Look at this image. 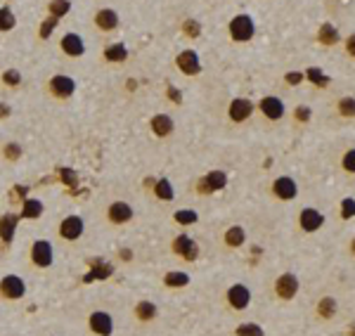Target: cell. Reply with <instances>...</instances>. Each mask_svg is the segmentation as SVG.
Segmentation results:
<instances>
[{
  "mask_svg": "<svg viewBox=\"0 0 355 336\" xmlns=\"http://www.w3.org/2000/svg\"><path fill=\"white\" fill-rule=\"evenodd\" d=\"M29 256H31V263L36 265V268L48 270L52 265V261H55V246L50 244L48 239H36L31 244Z\"/></svg>",
  "mask_w": 355,
  "mask_h": 336,
  "instance_id": "cell-1",
  "label": "cell"
},
{
  "mask_svg": "<svg viewBox=\"0 0 355 336\" xmlns=\"http://www.w3.org/2000/svg\"><path fill=\"white\" fill-rule=\"evenodd\" d=\"M227 29H230L232 41H237V43L251 41L253 33H256V24H253V19L249 14H237V17H232V22H230Z\"/></svg>",
  "mask_w": 355,
  "mask_h": 336,
  "instance_id": "cell-2",
  "label": "cell"
},
{
  "mask_svg": "<svg viewBox=\"0 0 355 336\" xmlns=\"http://www.w3.org/2000/svg\"><path fill=\"white\" fill-rule=\"evenodd\" d=\"M0 296L7 301H19L26 296V282L19 275H5L0 280Z\"/></svg>",
  "mask_w": 355,
  "mask_h": 336,
  "instance_id": "cell-3",
  "label": "cell"
},
{
  "mask_svg": "<svg viewBox=\"0 0 355 336\" xmlns=\"http://www.w3.org/2000/svg\"><path fill=\"white\" fill-rule=\"evenodd\" d=\"M171 249L175 256L185 258L187 263H194L196 258H199V246H196V242L190 237V234H177V237L173 239Z\"/></svg>",
  "mask_w": 355,
  "mask_h": 336,
  "instance_id": "cell-4",
  "label": "cell"
},
{
  "mask_svg": "<svg viewBox=\"0 0 355 336\" xmlns=\"http://www.w3.org/2000/svg\"><path fill=\"white\" fill-rule=\"evenodd\" d=\"M88 327L97 336H111L114 334V318L107 310H92L88 315Z\"/></svg>",
  "mask_w": 355,
  "mask_h": 336,
  "instance_id": "cell-5",
  "label": "cell"
},
{
  "mask_svg": "<svg viewBox=\"0 0 355 336\" xmlns=\"http://www.w3.org/2000/svg\"><path fill=\"white\" fill-rule=\"evenodd\" d=\"M83 230H86V223L81 215H67V218L60 223V237L64 242H76V239L83 237Z\"/></svg>",
  "mask_w": 355,
  "mask_h": 336,
  "instance_id": "cell-6",
  "label": "cell"
},
{
  "mask_svg": "<svg viewBox=\"0 0 355 336\" xmlns=\"http://www.w3.org/2000/svg\"><path fill=\"white\" fill-rule=\"evenodd\" d=\"M225 299L232 310H246V308L251 306V291H249L246 284H232V287L227 289Z\"/></svg>",
  "mask_w": 355,
  "mask_h": 336,
  "instance_id": "cell-7",
  "label": "cell"
},
{
  "mask_svg": "<svg viewBox=\"0 0 355 336\" xmlns=\"http://www.w3.org/2000/svg\"><path fill=\"white\" fill-rule=\"evenodd\" d=\"M275 293L282 301H291L299 293V277L294 272H284L275 280Z\"/></svg>",
  "mask_w": 355,
  "mask_h": 336,
  "instance_id": "cell-8",
  "label": "cell"
},
{
  "mask_svg": "<svg viewBox=\"0 0 355 336\" xmlns=\"http://www.w3.org/2000/svg\"><path fill=\"white\" fill-rule=\"evenodd\" d=\"M76 90V81L71 78V76H64V73H57V76H52L50 78V92L55 95V97L60 100H67L71 97Z\"/></svg>",
  "mask_w": 355,
  "mask_h": 336,
  "instance_id": "cell-9",
  "label": "cell"
},
{
  "mask_svg": "<svg viewBox=\"0 0 355 336\" xmlns=\"http://www.w3.org/2000/svg\"><path fill=\"white\" fill-rule=\"evenodd\" d=\"M227 185V175L223 171H208L199 180V194H211V192H221Z\"/></svg>",
  "mask_w": 355,
  "mask_h": 336,
  "instance_id": "cell-10",
  "label": "cell"
},
{
  "mask_svg": "<svg viewBox=\"0 0 355 336\" xmlns=\"http://www.w3.org/2000/svg\"><path fill=\"white\" fill-rule=\"evenodd\" d=\"M175 67L183 73H187V76H196V73L202 71V62H199V55H196L194 50H183L175 57Z\"/></svg>",
  "mask_w": 355,
  "mask_h": 336,
  "instance_id": "cell-11",
  "label": "cell"
},
{
  "mask_svg": "<svg viewBox=\"0 0 355 336\" xmlns=\"http://www.w3.org/2000/svg\"><path fill=\"white\" fill-rule=\"evenodd\" d=\"M272 192H275V196L277 199H282V202H291V199L299 194V185H296L294 177L282 175L272 183Z\"/></svg>",
  "mask_w": 355,
  "mask_h": 336,
  "instance_id": "cell-12",
  "label": "cell"
},
{
  "mask_svg": "<svg viewBox=\"0 0 355 336\" xmlns=\"http://www.w3.org/2000/svg\"><path fill=\"white\" fill-rule=\"evenodd\" d=\"M299 225L303 232H318L320 227L325 225V215L320 213L318 208H303L299 213Z\"/></svg>",
  "mask_w": 355,
  "mask_h": 336,
  "instance_id": "cell-13",
  "label": "cell"
},
{
  "mask_svg": "<svg viewBox=\"0 0 355 336\" xmlns=\"http://www.w3.org/2000/svg\"><path fill=\"white\" fill-rule=\"evenodd\" d=\"M19 220H22V218H19L17 213H3V215H0V242H3L5 246H10L14 242Z\"/></svg>",
  "mask_w": 355,
  "mask_h": 336,
  "instance_id": "cell-14",
  "label": "cell"
},
{
  "mask_svg": "<svg viewBox=\"0 0 355 336\" xmlns=\"http://www.w3.org/2000/svg\"><path fill=\"white\" fill-rule=\"evenodd\" d=\"M107 218H109V223H114V225H126V223L133 220V206L126 204V202L109 204V208H107Z\"/></svg>",
  "mask_w": 355,
  "mask_h": 336,
  "instance_id": "cell-15",
  "label": "cell"
},
{
  "mask_svg": "<svg viewBox=\"0 0 355 336\" xmlns=\"http://www.w3.org/2000/svg\"><path fill=\"white\" fill-rule=\"evenodd\" d=\"M227 114H230V118H232L234 123H242L246 121V118L253 114V102L246 97H237L230 102V109H227Z\"/></svg>",
  "mask_w": 355,
  "mask_h": 336,
  "instance_id": "cell-16",
  "label": "cell"
},
{
  "mask_svg": "<svg viewBox=\"0 0 355 336\" xmlns=\"http://www.w3.org/2000/svg\"><path fill=\"white\" fill-rule=\"evenodd\" d=\"M261 111H263V116L270 118V121H280L282 116H284V102H282L280 97H272V95H268V97L261 100Z\"/></svg>",
  "mask_w": 355,
  "mask_h": 336,
  "instance_id": "cell-17",
  "label": "cell"
},
{
  "mask_svg": "<svg viewBox=\"0 0 355 336\" xmlns=\"http://www.w3.org/2000/svg\"><path fill=\"white\" fill-rule=\"evenodd\" d=\"M62 50H64V55L69 57H81L86 52V43H83V38L78 33H67V36L62 38Z\"/></svg>",
  "mask_w": 355,
  "mask_h": 336,
  "instance_id": "cell-18",
  "label": "cell"
},
{
  "mask_svg": "<svg viewBox=\"0 0 355 336\" xmlns=\"http://www.w3.org/2000/svg\"><path fill=\"white\" fill-rule=\"evenodd\" d=\"M95 24H97L100 31H114L119 26V14L114 10H109V7H104V10H100L95 14Z\"/></svg>",
  "mask_w": 355,
  "mask_h": 336,
  "instance_id": "cell-19",
  "label": "cell"
},
{
  "mask_svg": "<svg viewBox=\"0 0 355 336\" xmlns=\"http://www.w3.org/2000/svg\"><path fill=\"white\" fill-rule=\"evenodd\" d=\"M43 211H45V206H43L41 199H24L19 218L22 220H38L41 215H43Z\"/></svg>",
  "mask_w": 355,
  "mask_h": 336,
  "instance_id": "cell-20",
  "label": "cell"
},
{
  "mask_svg": "<svg viewBox=\"0 0 355 336\" xmlns=\"http://www.w3.org/2000/svg\"><path fill=\"white\" fill-rule=\"evenodd\" d=\"M149 126H152L156 137H168V135L173 133V118L168 116V114H156V116L149 121Z\"/></svg>",
  "mask_w": 355,
  "mask_h": 336,
  "instance_id": "cell-21",
  "label": "cell"
},
{
  "mask_svg": "<svg viewBox=\"0 0 355 336\" xmlns=\"http://www.w3.org/2000/svg\"><path fill=\"white\" fill-rule=\"evenodd\" d=\"M223 242H225L230 249H239V246L246 242V232H244V227L242 225H232V227H227L225 234H223Z\"/></svg>",
  "mask_w": 355,
  "mask_h": 336,
  "instance_id": "cell-22",
  "label": "cell"
},
{
  "mask_svg": "<svg viewBox=\"0 0 355 336\" xmlns=\"http://www.w3.org/2000/svg\"><path fill=\"white\" fill-rule=\"evenodd\" d=\"M164 284L168 289H183L190 284V275L183 272V270H171V272H166L164 275Z\"/></svg>",
  "mask_w": 355,
  "mask_h": 336,
  "instance_id": "cell-23",
  "label": "cell"
},
{
  "mask_svg": "<svg viewBox=\"0 0 355 336\" xmlns=\"http://www.w3.org/2000/svg\"><path fill=\"white\" fill-rule=\"evenodd\" d=\"M318 41L322 45H337L341 41V36H339V31L334 24H322L318 31Z\"/></svg>",
  "mask_w": 355,
  "mask_h": 336,
  "instance_id": "cell-24",
  "label": "cell"
},
{
  "mask_svg": "<svg viewBox=\"0 0 355 336\" xmlns=\"http://www.w3.org/2000/svg\"><path fill=\"white\" fill-rule=\"evenodd\" d=\"M154 194L159 196L161 202H173V199H175V190H173L171 180H166V177H159V180L154 183Z\"/></svg>",
  "mask_w": 355,
  "mask_h": 336,
  "instance_id": "cell-25",
  "label": "cell"
},
{
  "mask_svg": "<svg viewBox=\"0 0 355 336\" xmlns=\"http://www.w3.org/2000/svg\"><path fill=\"white\" fill-rule=\"evenodd\" d=\"M156 306H154L152 301H140L137 306H135V318L140 320V322H152L156 318Z\"/></svg>",
  "mask_w": 355,
  "mask_h": 336,
  "instance_id": "cell-26",
  "label": "cell"
},
{
  "mask_svg": "<svg viewBox=\"0 0 355 336\" xmlns=\"http://www.w3.org/2000/svg\"><path fill=\"white\" fill-rule=\"evenodd\" d=\"M337 299H331V296H325V299L318 303V315L322 320H331L337 315Z\"/></svg>",
  "mask_w": 355,
  "mask_h": 336,
  "instance_id": "cell-27",
  "label": "cell"
},
{
  "mask_svg": "<svg viewBox=\"0 0 355 336\" xmlns=\"http://www.w3.org/2000/svg\"><path fill=\"white\" fill-rule=\"evenodd\" d=\"M126 57H128V48L123 43H114L104 50V60L107 62H126Z\"/></svg>",
  "mask_w": 355,
  "mask_h": 336,
  "instance_id": "cell-28",
  "label": "cell"
},
{
  "mask_svg": "<svg viewBox=\"0 0 355 336\" xmlns=\"http://www.w3.org/2000/svg\"><path fill=\"white\" fill-rule=\"evenodd\" d=\"M303 76L310 81L312 86H318V88H327V86H329V76H327L322 69H318V67L306 69V73H303Z\"/></svg>",
  "mask_w": 355,
  "mask_h": 336,
  "instance_id": "cell-29",
  "label": "cell"
},
{
  "mask_svg": "<svg viewBox=\"0 0 355 336\" xmlns=\"http://www.w3.org/2000/svg\"><path fill=\"white\" fill-rule=\"evenodd\" d=\"M48 10H50V17L62 19L69 10H71V3H69V0H52V3L48 5Z\"/></svg>",
  "mask_w": 355,
  "mask_h": 336,
  "instance_id": "cell-30",
  "label": "cell"
},
{
  "mask_svg": "<svg viewBox=\"0 0 355 336\" xmlns=\"http://www.w3.org/2000/svg\"><path fill=\"white\" fill-rule=\"evenodd\" d=\"M17 24V17L10 7H0V31H12Z\"/></svg>",
  "mask_w": 355,
  "mask_h": 336,
  "instance_id": "cell-31",
  "label": "cell"
},
{
  "mask_svg": "<svg viewBox=\"0 0 355 336\" xmlns=\"http://www.w3.org/2000/svg\"><path fill=\"white\" fill-rule=\"evenodd\" d=\"M234 334L237 336H265V331H263V327H258L253 322H244L234 329Z\"/></svg>",
  "mask_w": 355,
  "mask_h": 336,
  "instance_id": "cell-32",
  "label": "cell"
},
{
  "mask_svg": "<svg viewBox=\"0 0 355 336\" xmlns=\"http://www.w3.org/2000/svg\"><path fill=\"white\" fill-rule=\"evenodd\" d=\"M337 109H339V114H341V116L353 118L355 116V97H341L337 102Z\"/></svg>",
  "mask_w": 355,
  "mask_h": 336,
  "instance_id": "cell-33",
  "label": "cell"
},
{
  "mask_svg": "<svg viewBox=\"0 0 355 336\" xmlns=\"http://www.w3.org/2000/svg\"><path fill=\"white\" fill-rule=\"evenodd\" d=\"M175 223L177 225H194L196 220H199V215H196V211H190V208H185V211H175Z\"/></svg>",
  "mask_w": 355,
  "mask_h": 336,
  "instance_id": "cell-34",
  "label": "cell"
},
{
  "mask_svg": "<svg viewBox=\"0 0 355 336\" xmlns=\"http://www.w3.org/2000/svg\"><path fill=\"white\" fill-rule=\"evenodd\" d=\"M111 265L109 263H104V261H97V263H92V275H88V282L92 280V277H95V280H97V277H109L111 275Z\"/></svg>",
  "mask_w": 355,
  "mask_h": 336,
  "instance_id": "cell-35",
  "label": "cell"
},
{
  "mask_svg": "<svg viewBox=\"0 0 355 336\" xmlns=\"http://www.w3.org/2000/svg\"><path fill=\"white\" fill-rule=\"evenodd\" d=\"M355 215V199L353 196H346V199H343L341 202V218H353Z\"/></svg>",
  "mask_w": 355,
  "mask_h": 336,
  "instance_id": "cell-36",
  "label": "cell"
},
{
  "mask_svg": "<svg viewBox=\"0 0 355 336\" xmlns=\"http://www.w3.org/2000/svg\"><path fill=\"white\" fill-rule=\"evenodd\" d=\"M183 33L185 36H190V38H199V33H202V26L196 24L194 19H187L183 24Z\"/></svg>",
  "mask_w": 355,
  "mask_h": 336,
  "instance_id": "cell-37",
  "label": "cell"
},
{
  "mask_svg": "<svg viewBox=\"0 0 355 336\" xmlns=\"http://www.w3.org/2000/svg\"><path fill=\"white\" fill-rule=\"evenodd\" d=\"M57 24H60V19H57V17H50L48 22H43V24H41V38H43V41H48L50 33H52V29H55Z\"/></svg>",
  "mask_w": 355,
  "mask_h": 336,
  "instance_id": "cell-38",
  "label": "cell"
},
{
  "mask_svg": "<svg viewBox=\"0 0 355 336\" xmlns=\"http://www.w3.org/2000/svg\"><path fill=\"white\" fill-rule=\"evenodd\" d=\"M3 81H5L7 86H19V83H22V73H19L17 69H7V71L3 73Z\"/></svg>",
  "mask_w": 355,
  "mask_h": 336,
  "instance_id": "cell-39",
  "label": "cell"
},
{
  "mask_svg": "<svg viewBox=\"0 0 355 336\" xmlns=\"http://www.w3.org/2000/svg\"><path fill=\"white\" fill-rule=\"evenodd\" d=\"M343 171L346 173H355V149H348V152L343 154Z\"/></svg>",
  "mask_w": 355,
  "mask_h": 336,
  "instance_id": "cell-40",
  "label": "cell"
},
{
  "mask_svg": "<svg viewBox=\"0 0 355 336\" xmlns=\"http://www.w3.org/2000/svg\"><path fill=\"white\" fill-rule=\"evenodd\" d=\"M303 78H306V76H303L301 71H289L287 73V83H289V86H299Z\"/></svg>",
  "mask_w": 355,
  "mask_h": 336,
  "instance_id": "cell-41",
  "label": "cell"
},
{
  "mask_svg": "<svg viewBox=\"0 0 355 336\" xmlns=\"http://www.w3.org/2000/svg\"><path fill=\"white\" fill-rule=\"evenodd\" d=\"M310 118V107H296V121H308Z\"/></svg>",
  "mask_w": 355,
  "mask_h": 336,
  "instance_id": "cell-42",
  "label": "cell"
},
{
  "mask_svg": "<svg viewBox=\"0 0 355 336\" xmlns=\"http://www.w3.org/2000/svg\"><path fill=\"white\" fill-rule=\"evenodd\" d=\"M60 173H62V177H64V180H67V185H71V187H74V185L78 183V177H76L74 173L69 171V168H60Z\"/></svg>",
  "mask_w": 355,
  "mask_h": 336,
  "instance_id": "cell-43",
  "label": "cell"
},
{
  "mask_svg": "<svg viewBox=\"0 0 355 336\" xmlns=\"http://www.w3.org/2000/svg\"><path fill=\"white\" fill-rule=\"evenodd\" d=\"M19 154H22L19 145H7V147H5V156H7V159H17Z\"/></svg>",
  "mask_w": 355,
  "mask_h": 336,
  "instance_id": "cell-44",
  "label": "cell"
},
{
  "mask_svg": "<svg viewBox=\"0 0 355 336\" xmlns=\"http://www.w3.org/2000/svg\"><path fill=\"white\" fill-rule=\"evenodd\" d=\"M346 52H348V55L355 60V33H350L348 41H346Z\"/></svg>",
  "mask_w": 355,
  "mask_h": 336,
  "instance_id": "cell-45",
  "label": "cell"
},
{
  "mask_svg": "<svg viewBox=\"0 0 355 336\" xmlns=\"http://www.w3.org/2000/svg\"><path fill=\"white\" fill-rule=\"evenodd\" d=\"M168 100H173V102H183V97H180V90H175V88H168Z\"/></svg>",
  "mask_w": 355,
  "mask_h": 336,
  "instance_id": "cell-46",
  "label": "cell"
},
{
  "mask_svg": "<svg viewBox=\"0 0 355 336\" xmlns=\"http://www.w3.org/2000/svg\"><path fill=\"white\" fill-rule=\"evenodd\" d=\"M5 116H10V107L7 104H0V118H5Z\"/></svg>",
  "mask_w": 355,
  "mask_h": 336,
  "instance_id": "cell-47",
  "label": "cell"
},
{
  "mask_svg": "<svg viewBox=\"0 0 355 336\" xmlns=\"http://www.w3.org/2000/svg\"><path fill=\"white\" fill-rule=\"evenodd\" d=\"M130 256H133V253H130V251L128 249H126V251H121V258H126V261H128V258Z\"/></svg>",
  "mask_w": 355,
  "mask_h": 336,
  "instance_id": "cell-48",
  "label": "cell"
},
{
  "mask_svg": "<svg viewBox=\"0 0 355 336\" xmlns=\"http://www.w3.org/2000/svg\"><path fill=\"white\" fill-rule=\"evenodd\" d=\"M350 251L355 253V237H353V242H350Z\"/></svg>",
  "mask_w": 355,
  "mask_h": 336,
  "instance_id": "cell-49",
  "label": "cell"
}]
</instances>
